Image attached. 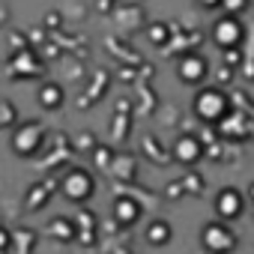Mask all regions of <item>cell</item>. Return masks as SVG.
<instances>
[{
  "instance_id": "17",
  "label": "cell",
  "mask_w": 254,
  "mask_h": 254,
  "mask_svg": "<svg viewBox=\"0 0 254 254\" xmlns=\"http://www.w3.org/2000/svg\"><path fill=\"white\" fill-rule=\"evenodd\" d=\"M186 180H189V183H186L189 189H194V191H200V189H203V183H200V177H186Z\"/></svg>"
},
{
  "instance_id": "4",
  "label": "cell",
  "mask_w": 254,
  "mask_h": 254,
  "mask_svg": "<svg viewBox=\"0 0 254 254\" xmlns=\"http://www.w3.org/2000/svg\"><path fill=\"white\" fill-rule=\"evenodd\" d=\"M242 39H245V30H242V24H239L236 15L224 12V15L212 24V42H215L218 48H224V51H227V48H239Z\"/></svg>"
},
{
  "instance_id": "3",
  "label": "cell",
  "mask_w": 254,
  "mask_h": 254,
  "mask_svg": "<svg viewBox=\"0 0 254 254\" xmlns=\"http://www.w3.org/2000/svg\"><path fill=\"white\" fill-rule=\"evenodd\" d=\"M60 191H63V197H69L72 203H81V200L93 197V191H96V180H93L90 171H84V168H72V171L60 180Z\"/></svg>"
},
{
  "instance_id": "16",
  "label": "cell",
  "mask_w": 254,
  "mask_h": 254,
  "mask_svg": "<svg viewBox=\"0 0 254 254\" xmlns=\"http://www.w3.org/2000/svg\"><path fill=\"white\" fill-rule=\"evenodd\" d=\"M227 66H239V48H227Z\"/></svg>"
},
{
  "instance_id": "19",
  "label": "cell",
  "mask_w": 254,
  "mask_h": 254,
  "mask_svg": "<svg viewBox=\"0 0 254 254\" xmlns=\"http://www.w3.org/2000/svg\"><path fill=\"white\" fill-rule=\"evenodd\" d=\"M248 191H251V200H254V183H251V189H248Z\"/></svg>"
},
{
  "instance_id": "9",
  "label": "cell",
  "mask_w": 254,
  "mask_h": 254,
  "mask_svg": "<svg viewBox=\"0 0 254 254\" xmlns=\"http://www.w3.org/2000/svg\"><path fill=\"white\" fill-rule=\"evenodd\" d=\"M138 218H141V203L138 200H132V197H117V203H114V221L117 224L129 227Z\"/></svg>"
},
{
  "instance_id": "13",
  "label": "cell",
  "mask_w": 254,
  "mask_h": 254,
  "mask_svg": "<svg viewBox=\"0 0 254 254\" xmlns=\"http://www.w3.org/2000/svg\"><path fill=\"white\" fill-rule=\"evenodd\" d=\"M147 36H150V42H156V45H165V42H168V27H165V24H150Z\"/></svg>"
},
{
  "instance_id": "12",
  "label": "cell",
  "mask_w": 254,
  "mask_h": 254,
  "mask_svg": "<svg viewBox=\"0 0 254 254\" xmlns=\"http://www.w3.org/2000/svg\"><path fill=\"white\" fill-rule=\"evenodd\" d=\"M51 233L69 242V239H75V224L66 221V218H54V221H51Z\"/></svg>"
},
{
  "instance_id": "1",
  "label": "cell",
  "mask_w": 254,
  "mask_h": 254,
  "mask_svg": "<svg viewBox=\"0 0 254 254\" xmlns=\"http://www.w3.org/2000/svg\"><path fill=\"white\" fill-rule=\"evenodd\" d=\"M191 108H194V117L203 120V123H209V126H212V123H224V120L230 117V99H227V93L218 90V87H203V90L194 96Z\"/></svg>"
},
{
  "instance_id": "18",
  "label": "cell",
  "mask_w": 254,
  "mask_h": 254,
  "mask_svg": "<svg viewBox=\"0 0 254 254\" xmlns=\"http://www.w3.org/2000/svg\"><path fill=\"white\" fill-rule=\"evenodd\" d=\"M197 3H200L203 9H218V6H221V0H197Z\"/></svg>"
},
{
  "instance_id": "15",
  "label": "cell",
  "mask_w": 254,
  "mask_h": 254,
  "mask_svg": "<svg viewBox=\"0 0 254 254\" xmlns=\"http://www.w3.org/2000/svg\"><path fill=\"white\" fill-rule=\"evenodd\" d=\"M9 242H12V233H9L6 227H0V254L9 248Z\"/></svg>"
},
{
  "instance_id": "7",
  "label": "cell",
  "mask_w": 254,
  "mask_h": 254,
  "mask_svg": "<svg viewBox=\"0 0 254 254\" xmlns=\"http://www.w3.org/2000/svg\"><path fill=\"white\" fill-rule=\"evenodd\" d=\"M177 75L183 84H203L209 75V63L203 54H183L177 63Z\"/></svg>"
},
{
  "instance_id": "6",
  "label": "cell",
  "mask_w": 254,
  "mask_h": 254,
  "mask_svg": "<svg viewBox=\"0 0 254 254\" xmlns=\"http://www.w3.org/2000/svg\"><path fill=\"white\" fill-rule=\"evenodd\" d=\"M215 215L218 218H224V221H233V218H239L242 212H245V197H242V191L239 189H233V186H227V189H221L218 194H215Z\"/></svg>"
},
{
  "instance_id": "2",
  "label": "cell",
  "mask_w": 254,
  "mask_h": 254,
  "mask_svg": "<svg viewBox=\"0 0 254 254\" xmlns=\"http://www.w3.org/2000/svg\"><path fill=\"white\" fill-rule=\"evenodd\" d=\"M236 233L227 227V221L224 218H218V221H209V224H203V230H200V245L209 251V254H230L233 248H236Z\"/></svg>"
},
{
  "instance_id": "8",
  "label": "cell",
  "mask_w": 254,
  "mask_h": 254,
  "mask_svg": "<svg viewBox=\"0 0 254 254\" xmlns=\"http://www.w3.org/2000/svg\"><path fill=\"white\" fill-rule=\"evenodd\" d=\"M174 159L183 165H197L203 159V138L197 135H180L174 144Z\"/></svg>"
},
{
  "instance_id": "11",
  "label": "cell",
  "mask_w": 254,
  "mask_h": 254,
  "mask_svg": "<svg viewBox=\"0 0 254 254\" xmlns=\"http://www.w3.org/2000/svg\"><path fill=\"white\" fill-rule=\"evenodd\" d=\"M171 236H174V230H171V224L162 221V218L147 227V242H150V245H168Z\"/></svg>"
},
{
  "instance_id": "5",
  "label": "cell",
  "mask_w": 254,
  "mask_h": 254,
  "mask_svg": "<svg viewBox=\"0 0 254 254\" xmlns=\"http://www.w3.org/2000/svg\"><path fill=\"white\" fill-rule=\"evenodd\" d=\"M42 138H45V129L39 123H24V126H18L15 135H12V150L18 156H33L42 147Z\"/></svg>"
},
{
  "instance_id": "14",
  "label": "cell",
  "mask_w": 254,
  "mask_h": 254,
  "mask_svg": "<svg viewBox=\"0 0 254 254\" xmlns=\"http://www.w3.org/2000/svg\"><path fill=\"white\" fill-rule=\"evenodd\" d=\"M245 6H248V0H221V9L230 12V15H239Z\"/></svg>"
},
{
  "instance_id": "10",
  "label": "cell",
  "mask_w": 254,
  "mask_h": 254,
  "mask_svg": "<svg viewBox=\"0 0 254 254\" xmlns=\"http://www.w3.org/2000/svg\"><path fill=\"white\" fill-rule=\"evenodd\" d=\"M39 105L48 108V111H57V108L63 105V87L54 84V81L42 84V87H39Z\"/></svg>"
}]
</instances>
